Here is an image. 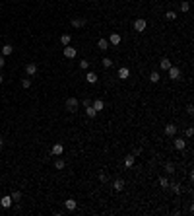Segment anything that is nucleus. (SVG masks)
Returning <instances> with one entry per match:
<instances>
[{
  "instance_id": "26",
  "label": "nucleus",
  "mask_w": 194,
  "mask_h": 216,
  "mask_svg": "<svg viewBox=\"0 0 194 216\" xmlns=\"http://www.w3.org/2000/svg\"><path fill=\"white\" fill-rule=\"evenodd\" d=\"M165 171H167V173H173V171H175V165H173L171 162H167V164H165Z\"/></svg>"
},
{
  "instance_id": "38",
  "label": "nucleus",
  "mask_w": 194,
  "mask_h": 216,
  "mask_svg": "<svg viewBox=\"0 0 194 216\" xmlns=\"http://www.w3.org/2000/svg\"><path fill=\"white\" fill-rule=\"evenodd\" d=\"M6 64V61H4V56H0V68H2V66Z\"/></svg>"
},
{
  "instance_id": "15",
  "label": "nucleus",
  "mask_w": 194,
  "mask_h": 216,
  "mask_svg": "<svg viewBox=\"0 0 194 216\" xmlns=\"http://www.w3.org/2000/svg\"><path fill=\"white\" fill-rule=\"evenodd\" d=\"M72 25H74V27H83V25H86V20L83 18H74L72 20Z\"/></svg>"
},
{
  "instance_id": "13",
  "label": "nucleus",
  "mask_w": 194,
  "mask_h": 216,
  "mask_svg": "<svg viewBox=\"0 0 194 216\" xmlns=\"http://www.w3.org/2000/svg\"><path fill=\"white\" fill-rule=\"evenodd\" d=\"M175 148H177V150H185V148H186V140H183V138H175Z\"/></svg>"
},
{
  "instance_id": "40",
  "label": "nucleus",
  "mask_w": 194,
  "mask_h": 216,
  "mask_svg": "<svg viewBox=\"0 0 194 216\" xmlns=\"http://www.w3.org/2000/svg\"><path fill=\"white\" fill-rule=\"evenodd\" d=\"M0 146H2V138H0Z\"/></svg>"
},
{
  "instance_id": "22",
  "label": "nucleus",
  "mask_w": 194,
  "mask_h": 216,
  "mask_svg": "<svg viewBox=\"0 0 194 216\" xmlns=\"http://www.w3.org/2000/svg\"><path fill=\"white\" fill-rule=\"evenodd\" d=\"M169 189H171L175 195H179L180 193V183H169Z\"/></svg>"
},
{
  "instance_id": "3",
  "label": "nucleus",
  "mask_w": 194,
  "mask_h": 216,
  "mask_svg": "<svg viewBox=\"0 0 194 216\" xmlns=\"http://www.w3.org/2000/svg\"><path fill=\"white\" fill-rule=\"evenodd\" d=\"M76 55H78L76 47H70V45H66V47H64V56H66V59H74Z\"/></svg>"
},
{
  "instance_id": "37",
  "label": "nucleus",
  "mask_w": 194,
  "mask_h": 216,
  "mask_svg": "<svg viewBox=\"0 0 194 216\" xmlns=\"http://www.w3.org/2000/svg\"><path fill=\"white\" fill-rule=\"evenodd\" d=\"M132 154H134V156H140V154H142V148H136V150L132 152Z\"/></svg>"
},
{
  "instance_id": "36",
  "label": "nucleus",
  "mask_w": 194,
  "mask_h": 216,
  "mask_svg": "<svg viewBox=\"0 0 194 216\" xmlns=\"http://www.w3.org/2000/svg\"><path fill=\"white\" fill-rule=\"evenodd\" d=\"M80 66H82V68H88L89 62H88V61H82V62H80Z\"/></svg>"
},
{
  "instance_id": "25",
  "label": "nucleus",
  "mask_w": 194,
  "mask_h": 216,
  "mask_svg": "<svg viewBox=\"0 0 194 216\" xmlns=\"http://www.w3.org/2000/svg\"><path fill=\"white\" fill-rule=\"evenodd\" d=\"M159 185H161L163 189H169V181H167V177H159Z\"/></svg>"
},
{
  "instance_id": "28",
  "label": "nucleus",
  "mask_w": 194,
  "mask_h": 216,
  "mask_svg": "<svg viewBox=\"0 0 194 216\" xmlns=\"http://www.w3.org/2000/svg\"><path fill=\"white\" fill-rule=\"evenodd\" d=\"M10 197H12V201H16V202H18L19 199H22V193H19V191H14L12 195H10Z\"/></svg>"
},
{
  "instance_id": "10",
  "label": "nucleus",
  "mask_w": 194,
  "mask_h": 216,
  "mask_svg": "<svg viewBox=\"0 0 194 216\" xmlns=\"http://www.w3.org/2000/svg\"><path fill=\"white\" fill-rule=\"evenodd\" d=\"M52 156H60V154H62V152H64V146H62V144H60V142H58V144H55V146H52Z\"/></svg>"
},
{
  "instance_id": "30",
  "label": "nucleus",
  "mask_w": 194,
  "mask_h": 216,
  "mask_svg": "<svg viewBox=\"0 0 194 216\" xmlns=\"http://www.w3.org/2000/svg\"><path fill=\"white\" fill-rule=\"evenodd\" d=\"M103 66H105V68H111V66H113V61H111V59H107V56H105V59H103Z\"/></svg>"
},
{
  "instance_id": "6",
  "label": "nucleus",
  "mask_w": 194,
  "mask_h": 216,
  "mask_svg": "<svg viewBox=\"0 0 194 216\" xmlns=\"http://www.w3.org/2000/svg\"><path fill=\"white\" fill-rule=\"evenodd\" d=\"M25 72H27V76H33L37 72V64H35V62H27V64H25Z\"/></svg>"
},
{
  "instance_id": "11",
  "label": "nucleus",
  "mask_w": 194,
  "mask_h": 216,
  "mask_svg": "<svg viewBox=\"0 0 194 216\" xmlns=\"http://www.w3.org/2000/svg\"><path fill=\"white\" fill-rule=\"evenodd\" d=\"M165 134L167 136H175L177 134V125H167L165 127Z\"/></svg>"
},
{
  "instance_id": "29",
  "label": "nucleus",
  "mask_w": 194,
  "mask_h": 216,
  "mask_svg": "<svg viewBox=\"0 0 194 216\" xmlns=\"http://www.w3.org/2000/svg\"><path fill=\"white\" fill-rule=\"evenodd\" d=\"M99 181H101V183H107V181H109V175H107L105 171H101V173H99Z\"/></svg>"
},
{
  "instance_id": "20",
  "label": "nucleus",
  "mask_w": 194,
  "mask_h": 216,
  "mask_svg": "<svg viewBox=\"0 0 194 216\" xmlns=\"http://www.w3.org/2000/svg\"><path fill=\"white\" fill-rule=\"evenodd\" d=\"M113 187H115V191H122V187H124V181H122V179H115Z\"/></svg>"
},
{
  "instance_id": "31",
  "label": "nucleus",
  "mask_w": 194,
  "mask_h": 216,
  "mask_svg": "<svg viewBox=\"0 0 194 216\" xmlns=\"http://www.w3.org/2000/svg\"><path fill=\"white\" fill-rule=\"evenodd\" d=\"M64 165H66L64 160H56V162H55V168H56V169H64Z\"/></svg>"
},
{
  "instance_id": "8",
  "label": "nucleus",
  "mask_w": 194,
  "mask_h": 216,
  "mask_svg": "<svg viewBox=\"0 0 194 216\" xmlns=\"http://www.w3.org/2000/svg\"><path fill=\"white\" fill-rule=\"evenodd\" d=\"M159 66H161V70H169V68H171V66H173V62H171V61H169V59H167V56H165V59H161V62H159Z\"/></svg>"
},
{
  "instance_id": "18",
  "label": "nucleus",
  "mask_w": 194,
  "mask_h": 216,
  "mask_svg": "<svg viewBox=\"0 0 194 216\" xmlns=\"http://www.w3.org/2000/svg\"><path fill=\"white\" fill-rule=\"evenodd\" d=\"M86 80H88V84H95V82H97V74H95V72H88Z\"/></svg>"
},
{
  "instance_id": "27",
  "label": "nucleus",
  "mask_w": 194,
  "mask_h": 216,
  "mask_svg": "<svg viewBox=\"0 0 194 216\" xmlns=\"http://www.w3.org/2000/svg\"><path fill=\"white\" fill-rule=\"evenodd\" d=\"M188 10H190V4L186 2V0H185V2H180V12H188Z\"/></svg>"
},
{
  "instance_id": "1",
  "label": "nucleus",
  "mask_w": 194,
  "mask_h": 216,
  "mask_svg": "<svg viewBox=\"0 0 194 216\" xmlns=\"http://www.w3.org/2000/svg\"><path fill=\"white\" fill-rule=\"evenodd\" d=\"M66 109H68L70 113H76V109H78V99L76 98H68L66 99Z\"/></svg>"
},
{
  "instance_id": "33",
  "label": "nucleus",
  "mask_w": 194,
  "mask_h": 216,
  "mask_svg": "<svg viewBox=\"0 0 194 216\" xmlns=\"http://www.w3.org/2000/svg\"><path fill=\"white\" fill-rule=\"evenodd\" d=\"M22 86H23V88H29V86H31V80H29V78H23V80H22Z\"/></svg>"
},
{
  "instance_id": "19",
  "label": "nucleus",
  "mask_w": 194,
  "mask_h": 216,
  "mask_svg": "<svg viewBox=\"0 0 194 216\" xmlns=\"http://www.w3.org/2000/svg\"><path fill=\"white\" fill-rule=\"evenodd\" d=\"M86 115H88L89 119H93V117H95V115H97V111H95V109L91 107V103H89L88 107H86Z\"/></svg>"
},
{
  "instance_id": "9",
  "label": "nucleus",
  "mask_w": 194,
  "mask_h": 216,
  "mask_svg": "<svg viewBox=\"0 0 194 216\" xmlns=\"http://www.w3.org/2000/svg\"><path fill=\"white\" fill-rule=\"evenodd\" d=\"M134 162H136V156L134 154H128L124 158V165H126V168H132V165H134Z\"/></svg>"
},
{
  "instance_id": "4",
  "label": "nucleus",
  "mask_w": 194,
  "mask_h": 216,
  "mask_svg": "<svg viewBox=\"0 0 194 216\" xmlns=\"http://www.w3.org/2000/svg\"><path fill=\"white\" fill-rule=\"evenodd\" d=\"M146 25H148V24H146V20H136V22H134V29H136V31H140V33L146 31Z\"/></svg>"
},
{
  "instance_id": "17",
  "label": "nucleus",
  "mask_w": 194,
  "mask_h": 216,
  "mask_svg": "<svg viewBox=\"0 0 194 216\" xmlns=\"http://www.w3.org/2000/svg\"><path fill=\"white\" fill-rule=\"evenodd\" d=\"M97 47L101 49V51H107V49H109V41H107V39H99V41H97Z\"/></svg>"
},
{
  "instance_id": "14",
  "label": "nucleus",
  "mask_w": 194,
  "mask_h": 216,
  "mask_svg": "<svg viewBox=\"0 0 194 216\" xmlns=\"http://www.w3.org/2000/svg\"><path fill=\"white\" fill-rule=\"evenodd\" d=\"M0 204H2V207H4V208H10V207H12V197H10V195H6V197H2V201H0Z\"/></svg>"
},
{
  "instance_id": "23",
  "label": "nucleus",
  "mask_w": 194,
  "mask_h": 216,
  "mask_svg": "<svg viewBox=\"0 0 194 216\" xmlns=\"http://www.w3.org/2000/svg\"><path fill=\"white\" fill-rule=\"evenodd\" d=\"M12 51H14V47H12V45H4V47H2V55H12Z\"/></svg>"
},
{
  "instance_id": "35",
  "label": "nucleus",
  "mask_w": 194,
  "mask_h": 216,
  "mask_svg": "<svg viewBox=\"0 0 194 216\" xmlns=\"http://www.w3.org/2000/svg\"><path fill=\"white\" fill-rule=\"evenodd\" d=\"M186 113H188V115H192V113H194V107H192V103H188V105H186Z\"/></svg>"
},
{
  "instance_id": "39",
  "label": "nucleus",
  "mask_w": 194,
  "mask_h": 216,
  "mask_svg": "<svg viewBox=\"0 0 194 216\" xmlns=\"http://www.w3.org/2000/svg\"><path fill=\"white\" fill-rule=\"evenodd\" d=\"M2 80H4V78H2V74H0V84H2Z\"/></svg>"
},
{
  "instance_id": "24",
  "label": "nucleus",
  "mask_w": 194,
  "mask_h": 216,
  "mask_svg": "<svg viewBox=\"0 0 194 216\" xmlns=\"http://www.w3.org/2000/svg\"><path fill=\"white\" fill-rule=\"evenodd\" d=\"M159 78H161V76H159V72H152V74H149V80H152L153 84H157V82H159Z\"/></svg>"
},
{
  "instance_id": "32",
  "label": "nucleus",
  "mask_w": 194,
  "mask_h": 216,
  "mask_svg": "<svg viewBox=\"0 0 194 216\" xmlns=\"http://www.w3.org/2000/svg\"><path fill=\"white\" fill-rule=\"evenodd\" d=\"M165 18H167V20H175V18H177V14H175V12H173V10H169V12H167V16H165Z\"/></svg>"
},
{
  "instance_id": "34",
  "label": "nucleus",
  "mask_w": 194,
  "mask_h": 216,
  "mask_svg": "<svg viewBox=\"0 0 194 216\" xmlns=\"http://www.w3.org/2000/svg\"><path fill=\"white\" fill-rule=\"evenodd\" d=\"M192 134H194V129H192V127H188V129H186V138H190Z\"/></svg>"
},
{
  "instance_id": "12",
  "label": "nucleus",
  "mask_w": 194,
  "mask_h": 216,
  "mask_svg": "<svg viewBox=\"0 0 194 216\" xmlns=\"http://www.w3.org/2000/svg\"><path fill=\"white\" fill-rule=\"evenodd\" d=\"M64 207H66V210H76V201L74 199H66Z\"/></svg>"
},
{
  "instance_id": "16",
  "label": "nucleus",
  "mask_w": 194,
  "mask_h": 216,
  "mask_svg": "<svg viewBox=\"0 0 194 216\" xmlns=\"http://www.w3.org/2000/svg\"><path fill=\"white\" fill-rule=\"evenodd\" d=\"M109 43H111V45H120V35L119 33H113L111 37H109Z\"/></svg>"
},
{
  "instance_id": "5",
  "label": "nucleus",
  "mask_w": 194,
  "mask_h": 216,
  "mask_svg": "<svg viewBox=\"0 0 194 216\" xmlns=\"http://www.w3.org/2000/svg\"><path fill=\"white\" fill-rule=\"evenodd\" d=\"M91 107L99 113V111H103V109H105V101H103V99H95V101L91 103Z\"/></svg>"
},
{
  "instance_id": "7",
  "label": "nucleus",
  "mask_w": 194,
  "mask_h": 216,
  "mask_svg": "<svg viewBox=\"0 0 194 216\" xmlns=\"http://www.w3.org/2000/svg\"><path fill=\"white\" fill-rule=\"evenodd\" d=\"M128 76H130V70H128V68H126V66H122V68H119V78H120V80H126Z\"/></svg>"
},
{
  "instance_id": "21",
  "label": "nucleus",
  "mask_w": 194,
  "mask_h": 216,
  "mask_svg": "<svg viewBox=\"0 0 194 216\" xmlns=\"http://www.w3.org/2000/svg\"><path fill=\"white\" fill-rule=\"evenodd\" d=\"M70 41H72V37H70L68 33H64V35H60V43H62V45H70Z\"/></svg>"
},
{
  "instance_id": "2",
  "label": "nucleus",
  "mask_w": 194,
  "mask_h": 216,
  "mask_svg": "<svg viewBox=\"0 0 194 216\" xmlns=\"http://www.w3.org/2000/svg\"><path fill=\"white\" fill-rule=\"evenodd\" d=\"M169 78H171V80H179L180 78V68L179 66H171V68H169Z\"/></svg>"
}]
</instances>
